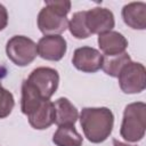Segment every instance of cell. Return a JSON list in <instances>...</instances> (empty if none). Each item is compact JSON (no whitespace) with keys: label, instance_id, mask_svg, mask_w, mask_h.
<instances>
[{"label":"cell","instance_id":"cell-1","mask_svg":"<svg viewBox=\"0 0 146 146\" xmlns=\"http://www.w3.org/2000/svg\"><path fill=\"white\" fill-rule=\"evenodd\" d=\"M79 119L84 137L90 143H103L112 133L114 115L108 107H83Z\"/></svg>","mask_w":146,"mask_h":146},{"label":"cell","instance_id":"cell-2","mask_svg":"<svg viewBox=\"0 0 146 146\" xmlns=\"http://www.w3.org/2000/svg\"><path fill=\"white\" fill-rule=\"evenodd\" d=\"M71 9L68 0H47L38 14V27L44 35H60L68 27L67 14Z\"/></svg>","mask_w":146,"mask_h":146},{"label":"cell","instance_id":"cell-3","mask_svg":"<svg viewBox=\"0 0 146 146\" xmlns=\"http://www.w3.org/2000/svg\"><path fill=\"white\" fill-rule=\"evenodd\" d=\"M146 129V104L136 102L128 104L123 112L120 128L121 137L128 143H137L145 136Z\"/></svg>","mask_w":146,"mask_h":146},{"label":"cell","instance_id":"cell-4","mask_svg":"<svg viewBox=\"0 0 146 146\" xmlns=\"http://www.w3.org/2000/svg\"><path fill=\"white\" fill-rule=\"evenodd\" d=\"M7 57L17 66L30 65L38 56L36 43L25 35H14L6 44Z\"/></svg>","mask_w":146,"mask_h":146},{"label":"cell","instance_id":"cell-5","mask_svg":"<svg viewBox=\"0 0 146 146\" xmlns=\"http://www.w3.org/2000/svg\"><path fill=\"white\" fill-rule=\"evenodd\" d=\"M119 86L124 94H139L146 88V70L141 63L129 62L119 73Z\"/></svg>","mask_w":146,"mask_h":146},{"label":"cell","instance_id":"cell-6","mask_svg":"<svg viewBox=\"0 0 146 146\" xmlns=\"http://www.w3.org/2000/svg\"><path fill=\"white\" fill-rule=\"evenodd\" d=\"M26 81L43 99H50L58 88L59 74L55 68L41 66L34 68L30 73Z\"/></svg>","mask_w":146,"mask_h":146},{"label":"cell","instance_id":"cell-7","mask_svg":"<svg viewBox=\"0 0 146 146\" xmlns=\"http://www.w3.org/2000/svg\"><path fill=\"white\" fill-rule=\"evenodd\" d=\"M86 25L90 34H103L113 31L115 19L113 13L104 7H95L86 10Z\"/></svg>","mask_w":146,"mask_h":146},{"label":"cell","instance_id":"cell-8","mask_svg":"<svg viewBox=\"0 0 146 146\" xmlns=\"http://www.w3.org/2000/svg\"><path fill=\"white\" fill-rule=\"evenodd\" d=\"M104 55L92 47H80L74 50L72 57L73 66L84 73H96L102 68Z\"/></svg>","mask_w":146,"mask_h":146},{"label":"cell","instance_id":"cell-9","mask_svg":"<svg viewBox=\"0 0 146 146\" xmlns=\"http://www.w3.org/2000/svg\"><path fill=\"white\" fill-rule=\"evenodd\" d=\"M38 56L50 62L60 60L67 50V42L62 35H44L36 43Z\"/></svg>","mask_w":146,"mask_h":146},{"label":"cell","instance_id":"cell-10","mask_svg":"<svg viewBox=\"0 0 146 146\" xmlns=\"http://www.w3.org/2000/svg\"><path fill=\"white\" fill-rule=\"evenodd\" d=\"M98 46L104 52V56L112 57L125 52L128 48V40L125 36L116 31H108L98 35Z\"/></svg>","mask_w":146,"mask_h":146},{"label":"cell","instance_id":"cell-11","mask_svg":"<svg viewBox=\"0 0 146 146\" xmlns=\"http://www.w3.org/2000/svg\"><path fill=\"white\" fill-rule=\"evenodd\" d=\"M29 123L36 130L48 129L55 123V106L50 99L43 100L31 114L27 115Z\"/></svg>","mask_w":146,"mask_h":146},{"label":"cell","instance_id":"cell-12","mask_svg":"<svg viewBox=\"0 0 146 146\" xmlns=\"http://www.w3.org/2000/svg\"><path fill=\"white\" fill-rule=\"evenodd\" d=\"M123 22L133 30L146 29V3L143 1L130 2L122 8Z\"/></svg>","mask_w":146,"mask_h":146},{"label":"cell","instance_id":"cell-13","mask_svg":"<svg viewBox=\"0 0 146 146\" xmlns=\"http://www.w3.org/2000/svg\"><path fill=\"white\" fill-rule=\"evenodd\" d=\"M55 123L60 125H74L79 119L78 108L65 97H60L54 103Z\"/></svg>","mask_w":146,"mask_h":146},{"label":"cell","instance_id":"cell-14","mask_svg":"<svg viewBox=\"0 0 146 146\" xmlns=\"http://www.w3.org/2000/svg\"><path fill=\"white\" fill-rule=\"evenodd\" d=\"M52 143L56 146H82L83 138L74 125H60L52 136Z\"/></svg>","mask_w":146,"mask_h":146},{"label":"cell","instance_id":"cell-15","mask_svg":"<svg viewBox=\"0 0 146 146\" xmlns=\"http://www.w3.org/2000/svg\"><path fill=\"white\" fill-rule=\"evenodd\" d=\"M43 100H47V99H43L39 95V92L26 80H24L23 83H22V99H21V110H22V113L27 116Z\"/></svg>","mask_w":146,"mask_h":146},{"label":"cell","instance_id":"cell-16","mask_svg":"<svg viewBox=\"0 0 146 146\" xmlns=\"http://www.w3.org/2000/svg\"><path fill=\"white\" fill-rule=\"evenodd\" d=\"M129 62H131V58H130V56H129L128 52H123V54H121V55L112 56V57L104 56L102 70H103L107 75H110V76H112V78H117L120 71H121Z\"/></svg>","mask_w":146,"mask_h":146},{"label":"cell","instance_id":"cell-17","mask_svg":"<svg viewBox=\"0 0 146 146\" xmlns=\"http://www.w3.org/2000/svg\"><path fill=\"white\" fill-rule=\"evenodd\" d=\"M70 33L75 39H87L91 34L89 33L87 25H86V10L76 11L73 14L71 21H68Z\"/></svg>","mask_w":146,"mask_h":146},{"label":"cell","instance_id":"cell-18","mask_svg":"<svg viewBox=\"0 0 146 146\" xmlns=\"http://www.w3.org/2000/svg\"><path fill=\"white\" fill-rule=\"evenodd\" d=\"M15 106V99L10 91L0 84V119L7 117Z\"/></svg>","mask_w":146,"mask_h":146},{"label":"cell","instance_id":"cell-19","mask_svg":"<svg viewBox=\"0 0 146 146\" xmlns=\"http://www.w3.org/2000/svg\"><path fill=\"white\" fill-rule=\"evenodd\" d=\"M8 24V11L3 5L0 3V31L5 30Z\"/></svg>","mask_w":146,"mask_h":146},{"label":"cell","instance_id":"cell-20","mask_svg":"<svg viewBox=\"0 0 146 146\" xmlns=\"http://www.w3.org/2000/svg\"><path fill=\"white\" fill-rule=\"evenodd\" d=\"M113 146H133V145H129V144H125V143H122L117 139H113Z\"/></svg>","mask_w":146,"mask_h":146}]
</instances>
